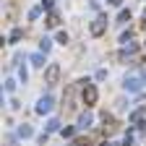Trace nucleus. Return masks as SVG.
Masks as SVG:
<instances>
[{
    "label": "nucleus",
    "instance_id": "nucleus-1",
    "mask_svg": "<svg viewBox=\"0 0 146 146\" xmlns=\"http://www.w3.org/2000/svg\"><path fill=\"white\" fill-rule=\"evenodd\" d=\"M97 99H99L97 86L86 81V86H84V104H86V107H91V104H97Z\"/></svg>",
    "mask_w": 146,
    "mask_h": 146
},
{
    "label": "nucleus",
    "instance_id": "nucleus-2",
    "mask_svg": "<svg viewBox=\"0 0 146 146\" xmlns=\"http://www.w3.org/2000/svg\"><path fill=\"white\" fill-rule=\"evenodd\" d=\"M58 78H60V65H58V63H50L47 70H44V81H47L50 86H55V84H58Z\"/></svg>",
    "mask_w": 146,
    "mask_h": 146
},
{
    "label": "nucleus",
    "instance_id": "nucleus-3",
    "mask_svg": "<svg viewBox=\"0 0 146 146\" xmlns=\"http://www.w3.org/2000/svg\"><path fill=\"white\" fill-rule=\"evenodd\" d=\"M104 29H107V18H104V16H99L97 21H91V26H89V31L94 34V36H102Z\"/></svg>",
    "mask_w": 146,
    "mask_h": 146
},
{
    "label": "nucleus",
    "instance_id": "nucleus-4",
    "mask_svg": "<svg viewBox=\"0 0 146 146\" xmlns=\"http://www.w3.org/2000/svg\"><path fill=\"white\" fill-rule=\"evenodd\" d=\"M50 110H52V97H42L39 102H36V112L39 115H47Z\"/></svg>",
    "mask_w": 146,
    "mask_h": 146
},
{
    "label": "nucleus",
    "instance_id": "nucleus-5",
    "mask_svg": "<svg viewBox=\"0 0 146 146\" xmlns=\"http://www.w3.org/2000/svg\"><path fill=\"white\" fill-rule=\"evenodd\" d=\"M141 86H143V81L136 78V76H128L125 78V91H141Z\"/></svg>",
    "mask_w": 146,
    "mask_h": 146
},
{
    "label": "nucleus",
    "instance_id": "nucleus-6",
    "mask_svg": "<svg viewBox=\"0 0 146 146\" xmlns=\"http://www.w3.org/2000/svg\"><path fill=\"white\" fill-rule=\"evenodd\" d=\"M31 65L44 68V52H34V55H31Z\"/></svg>",
    "mask_w": 146,
    "mask_h": 146
},
{
    "label": "nucleus",
    "instance_id": "nucleus-7",
    "mask_svg": "<svg viewBox=\"0 0 146 146\" xmlns=\"http://www.w3.org/2000/svg\"><path fill=\"white\" fill-rule=\"evenodd\" d=\"M89 125H91V115H89V112H84V115L78 117V128L84 131V128H89Z\"/></svg>",
    "mask_w": 146,
    "mask_h": 146
},
{
    "label": "nucleus",
    "instance_id": "nucleus-8",
    "mask_svg": "<svg viewBox=\"0 0 146 146\" xmlns=\"http://www.w3.org/2000/svg\"><path fill=\"white\" fill-rule=\"evenodd\" d=\"M58 24H60V13H55V11H52V13L47 16V26H58Z\"/></svg>",
    "mask_w": 146,
    "mask_h": 146
},
{
    "label": "nucleus",
    "instance_id": "nucleus-9",
    "mask_svg": "<svg viewBox=\"0 0 146 146\" xmlns=\"http://www.w3.org/2000/svg\"><path fill=\"white\" fill-rule=\"evenodd\" d=\"M50 47H52V39H47V36H44V39L39 42V50H42V52L47 55V52H50Z\"/></svg>",
    "mask_w": 146,
    "mask_h": 146
},
{
    "label": "nucleus",
    "instance_id": "nucleus-10",
    "mask_svg": "<svg viewBox=\"0 0 146 146\" xmlns=\"http://www.w3.org/2000/svg\"><path fill=\"white\" fill-rule=\"evenodd\" d=\"M131 21V11H120V16H117V24H128Z\"/></svg>",
    "mask_w": 146,
    "mask_h": 146
},
{
    "label": "nucleus",
    "instance_id": "nucleus-11",
    "mask_svg": "<svg viewBox=\"0 0 146 146\" xmlns=\"http://www.w3.org/2000/svg\"><path fill=\"white\" fill-rule=\"evenodd\" d=\"M18 136H21V138H29L31 136V128L29 125H21V128H18Z\"/></svg>",
    "mask_w": 146,
    "mask_h": 146
},
{
    "label": "nucleus",
    "instance_id": "nucleus-12",
    "mask_svg": "<svg viewBox=\"0 0 146 146\" xmlns=\"http://www.w3.org/2000/svg\"><path fill=\"white\" fill-rule=\"evenodd\" d=\"M141 120H143V110H136L131 115V123H141Z\"/></svg>",
    "mask_w": 146,
    "mask_h": 146
},
{
    "label": "nucleus",
    "instance_id": "nucleus-13",
    "mask_svg": "<svg viewBox=\"0 0 146 146\" xmlns=\"http://www.w3.org/2000/svg\"><path fill=\"white\" fill-rule=\"evenodd\" d=\"M21 34H24L21 29H13V31H11V36H8V39H11V42H18V39H21Z\"/></svg>",
    "mask_w": 146,
    "mask_h": 146
},
{
    "label": "nucleus",
    "instance_id": "nucleus-14",
    "mask_svg": "<svg viewBox=\"0 0 146 146\" xmlns=\"http://www.w3.org/2000/svg\"><path fill=\"white\" fill-rule=\"evenodd\" d=\"M58 128H60V123H58V120H50V123H47V133H52V131H58Z\"/></svg>",
    "mask_w": 146,
    "mask_h": 146
},
{
    "label": "nucleus",
    "instance_id": "nucleus-15",
    "mask_svg": "<svg viewBox=\"0 0 146 146\" xmlns=\"http://www.w3.org/2000/svg\"><path fill=\"white\" fill-rule=\"evenodd\" d=\"M39 13H42V8H31V11H29V18L34 21V18H39Z\"/></svg>",
    "mask_w": 146,
    "mask_h": 146
},
{
    "label": "nucleus",
    "instance_id": "nucleus-16",
    "mask_svg": "<svg viewBox=\"0 0 146 146\" xmlns=\"http://www.w3.org/2000/svg\"><path fill=\"white\" fill-rule=\"evenodd\" d=\"M73 133H76V128H70V125H68V128H63V136H65V138H70Z\"/></svg>",
    "mask_w": 146,
    "mask_h": 146
},
{
    "label": "nucleus",
    "instance_id": "nucleus-17",
    "mask_svg": "<svg viewBox=\"0 0 146 146\" xmlns=\"http://www.w3.org/2000/svg\"><path fill=\"white\" fill-rule=\"evenodd\" d=\"M39 8H42V11H52V0H42Z\"/></svg>",
    "mask_w": 146,
    "mask_h": 146
},
{
    "label": "nucleus",
    "instance_id": "nucleus-18",
    "mask_svg": "<svg viewBox=\"0 0 146 146\" xmlns=\"http://www.w3.org/2000/svg\"><path fill=\"white\" fill-rule=\"evenodd\" d=\"M58 42H60V44H65V42H68V34H65V31H60V34H58Z\"/></svg>",
    "mask_w": 146,
    "mask_h": 146
},
{
    "label": "nucleus",
    "instance_id": "nucleus-19",
    "mask_svg": "<svg viewBox=\"0 0 146 146\" xmlns=\"http://www.w3.org/2000/svg\"><path fill=\"white\" fill-rule=\"evenodd\" d=\"M13 89H16V84H13L11 78H8V81H5V91H13Z\"/></svg>",
    "mask_w": 146,
    "mask_h": 146
},
{
    "label": "nucleus",
    "instance_id": "nucleus-20",
    "mask_svg": "<svg viewBox=\"0 0 146 146\" xmlns=\"http://www.w3.org/2000/svg\"><path fill=\"white\" fill-rule=\"evenodd\" d=\"M107 3H110V5H120L123 0H107Z\"/></svg>",
    "mask_w": 146,
    "mask_h": 146
},
{
    "label": "nucleus",
    "instance_id": "nucleus-21",
    "mask_svg": "<svg viewBox=\"0 0 146 146\" xmlns=\"http://www.w3.org/2000/svg\"><path fill=\"white\" fill-rule=\"evenodd\" d=\"M143 29H146V13H143Z\"/></svg>",
    "mask_w": 146,
    "mask_h": 146
},
{
    "label": "nucleus",
    "instance_id": "nucleus-22",
    "mask_svg": "<svg viewBox=\"0 0 146 146\" xmlns=\"http://www.w3.org/2000/svg\"><path fill=\"white\" fill-rule=\"evenodd\" d=\"M102 146H115V143H102Z\"/></svg>",
    "mask_w": 146,
    "mask_h": 146
},
{
    "label": "nucleus",
    "instance_id": "nucleus-23",
    "mask_svg": "<svg viewBox=\"0 0 146 146\" xmlns=\"http://www.w3.org/2000/svg\"><path fill=\"white\" fill-rule=\"evenodd\" d=\"M143 78H146V68H143Z\"/></svg>",
    "mask_w": 146,
    "mask_h": 146
}]
</instances>
